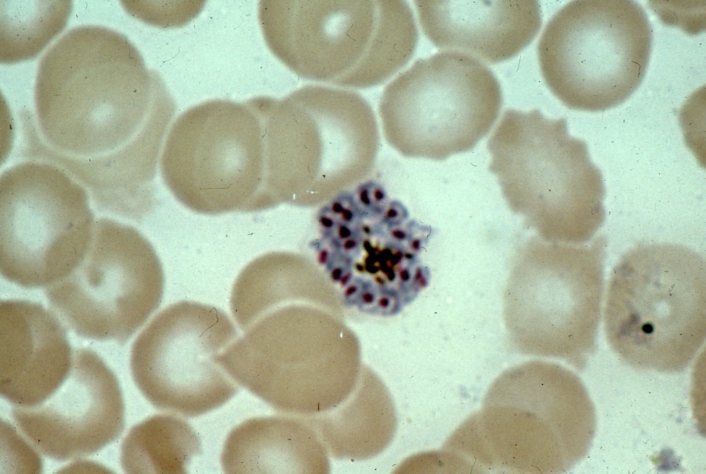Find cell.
Masks as SVG:
<instances>
[{
	"label": "cell",
	"mask_w": 706,
	"mask_h": 474,
	"mask_svg": "<svg viewBox=\"0 0 706 474\" xmlns=\"http://www.w3.org/2000/svg\"><path fill=\"white\" fill-rule=\"evenodd\" d=\"M123 8L132 16L158 26L180 25L190 21L201 8L199 6H163L158 1H122Z\"/></svg>",
	"instance_id": "7402d4cb"
},
{
	"label": "cell",
	"mask_w": 706,
	"mask_h": 474,
	"mask_svg": "<svg viewBox=\"0 0 706 474\" xmlns=\"http://www.w3.org/2000/svg\"><path fill=\"white\" fill-rule=\"evenodd\" d=\"M422 30L440 49L459 50L491 63L524 49L541 26L536 1H414Z\"/></svg>",
	"instance_id": "e0dca14e"
},
{
	"label": "cell",
	"mask_w": 706,
	"mask_h": 474,
	"mask_svg": "<svg viewBox=\"0 0 706 474\" xmlns=\"http://www.w3.org/2000/svg\"><path fill=\"white\" fill-rule=\"evenodd\" d=\"M502 105L498 81L470 54L441 52L415 61L382 92L386 141L402 155L443 161L472 150Z\"/></svg>",
	"instance_id": "8fae6325"
},
{
	"label": "cell",
	"mask_w": 706,
	"mask_h": 474,
	"mask_svg": "<svg viewBox=\"0 0 706 474\" xmlns=\"http://www.w3.org/2000/svg\"><path fill=\"white\" fill-rule=\"evenodd\" d=\"M94 223L85 187L60 167H10L0 178L1 276L27 289L56 283L84 257Z\"/></svg>",
	"instance_id": "7c38bea8"
},
{
	"label": "cell",
	"mask_w": 706,
	"mask_h": 474,
	"mask_svg": "<svg viewBox=\"0 0 706 474\" xmlns=\"http://www.w3.org/2000/svg\"><path fill=\"white\" fill-rule=\"evenodd\" d=\"M12 419L45 456L65 461L90 455L117 440L125 425L123 397L115 374L98 353L74 351L70 371L42 402L14 406Z\"/></svg>",
	"instance_id": "9a60e30c"
},
{
	"label": "cell",
	"mask_w": 706,
	"mask_h": 474,
	"mask_svg": "<svg viewBox=\"0 0 706 474\" xmlns=\"http://www.w3.org/2000/svg\"><path fill=\"white\" fill-rule=\"evenodd\" d=\"M652 30L637 2L576 0L557 11L538 43L542 76L565 106L588 112L616 107L641 83Z\"/></svg>",
	"instance_id": "ba28073f"
},
{
	"label": "cell",
	"mask_w": 706,
	"mask_h": 474,
	"mask_svg": "<svg viewBox=\"0 0 706 474\" xmlns=\"http://www.w3.org/2000/svg\"><path fill=\"white\" fill-rule=\"evenodd\" d=\"M36 124L23 118V154L56 165L95 202L152 196L176 105L122 34L99 25L70 30L41 58Z\"/></svg>",
	"instance_id": "6da1fadb"
},
{
	"label": "cell",
	"mask_w": 706,
	"mask_h": 474,
	"mask_svg": "<svg viewBox=\"0 0 706 474\" xmlns=\"http://www.w3.org/2000/svg\"><path fill=\"white\" fill-rule=\"evenodd\" d=\"M465 422L483 468L559 473L589 451L596 414L574 373L532 361L501 374L481 410Z\"/></svg>",
	"instance_id": "8992f818"
},
{
	"label": "cell",
	"mask_w": 706,
	"mask_h": 474,
	"mask_svg": "<svg viewBox=\"0 0 706 474\" xmlns=\"http://www.w3.org/2000/svg\"><path fill=\"white\" fill-rule=\"evenodd\" d=\"M607 342L627 364L684 370L706 334L704 257L672 243L638 245L613 269L604 311Z\"/></svg>",
	"instance_id": "5b68a950"
},
{
	"label": "cell",
	"mask_w": 706,
	"mask_h": 474,
	"mask_svg": "<svg viewBox=\"0 0 706 474\" xmlns=\"http://www.w3.org/2000/svg\"><path fill=\"white\" fill-rule=\"evenodd\" d=\"M606 240L587 245L532 240L519 251L505 292L514 347L580 366L596 348Z\"/></svg>",
	"instance_id": "52a82bcc"
},
{
	"label": "cell",
	"mask_w": 706,
	"mask_h": 474,
	"mask_svg": "<svg viewBox=\"0 0 706 474\" xmlns=\"http://www.w3.org/2000/svg\"><path fill=\"white\" fill-rule=\"evenodd\" d=\"M201 453V440L187 422L161 414L129 431L121 444V462L126 473H185Z\"/></svg>",
	"instance_id": "ffe728a7"
},
{
	"label": "cell",
	"mask_w": 706,
	"mask_h": 474,
	"mask_svg": "<svg viewBox=\"0 0 706 474\" xmlns=\"http://www.w3.org/2000/svg\"><path fill=\"white\" fill-rule=\"evenodd\" d=\"M489 170L510 209L541 240L581 245L605 218V189L586 143L565 118L507 110L487 141Z\"/></svg>",
	"instance_id": "277c9868"
},
{
	"label": "cell",
	"mask_w": 706,
	"mask_h": 474,
	"mask_svg": "<svg viewBox=\"0 0 706 474\" xmlns=\"http://www.w3.org/2000/svg\"><path fill=\"white\" fill-rule=\"evenodd\" d=\"M220 356L240 386L274 409L313 416L344 401L360 377L348 332L306 330L291 307H274L259 318Z\"/></svg>",
	"instance_id": "9c48e42d"
},
{
	"label": "cell",
	"mask_w": 706,
	"mask_h": 474,
	"mask_svg": "<svg viewBox=\"0 0 706 474\" xmlns=\"http://www.w3.org/2000/svg\"><path fill=\"white\" fill-rule=\"evenodd\" d=\"M0 393L18 406L45 400L63 382L74 352L57 315L26 300L0 305Z\"/></svg>",
	"instance_id": "2e32d148"
},
{
	"label": "cell",
	"mask_w": 706,
	"mask_h": 474,
	"mask_svg": "<svg viewBox=\"0 0 706 474\" xmlns=\"http://www.w3.org/2000/svg\"><path fill=\"white\" fill-rule=\"evenodd\" d=\"M268 209L332 199L364 179L379 133L367 101L352 90L303 86L261 110Z\"/></svg>",
	"instance_id": "7a4b0ae2"
},
{
	"label": "cell",
	"mask_w": 706,
	"mask_h": 474,
	"mask_svg": "<svg viewBox=\"0 0 706 474\" xmlns=\"http://www.w3.org/2000/svg\"><path fill=\"white\" fill-rule=\"evenodd\" d=\"M163 288L162 265L149 240L132 226L101 218L81 261L45 292L77 336L123 344L159 307Z\"/></svg>",
	"instance_id": "4fadbf2b"
},
{
	"label": "cell",
	"mask_w": 706,
	"mask_h": 474,
	"mask_svg": "<svg viewBox=\"0 0 706 474\" xmlns=\"http://www.w3.org/2000/svg\"><path fill=\"white\" fill-rule=\"evenodd\" d=\"M71 1L0 0V61L32 59L65 28Z\"/></svg>",
	"instance_id": "44dd1931"
},
{
	"label": "cell",
	"mask_w": 706,
	"mask_h": 474,
	"mask_svg": "<svg viewBox=\"0 0 706 474\" xmlns=\"http://www.w3.org/2000/svg\"><path fill=\"white\" fill-rule=\"evenodd\" d=\"M236 338L233 322L219 308L186 300L170 305L132 346L133 380L159 410L185 418L206 413L239 390L218 361Z\"/></svg>",
	"instance_id": "5bb4252c"
},
{
	"label": "cell",
	"mask_w": 706,
	"mask_h": 474,
	"mask_svg": "<svg viewBox=\"0 0 706 474\" xmlns=\"http://www.w3.org/2000/svg\"><path fill=\"white\" fill-rule=\"evenodd\" d=\"M160 169L174 198L196 213L263 211L265 148L256 99L209 101L183 112L168 134Z\"/></svg>",
	"instance_id": "30bf717a"
},
{
	"label": "cell",
	"mask_w": 706,
	"mask_h": 474,
	"mask_svg": "<svg viewBox=\"0 0 706 474\" xmlns=\"http://www.w3.org/2000/svg\"><path fill=\"white\" fill-rule=\"evenodd\" d=\"M259 19L272 52L306 80L364 89L410 60L418 32L403 0L261 1Z\"/></svg>",
	"instance_id": "3957f363"
},
{
	"label": "cell",
	"mask_w": 706,
	"mask_h": 474,
	"mask_svg": "<svg viewBox=\"0 0 706 474\" xmlns=\"http://www.w3.org/2000/svg\"><path fill=\"white\" fill-rule=\"evenodd\" d=\"M327 453L306 420L265 416L247 420L230 432L221 462L226 473H328Z\"/></svg>",
	"instance_id": "ac0fdd59"
},
{
	"label": "cell",
	"mask_w": 706,
	"mask_h": 474,
	"mask_svg": "<svg viewBox=\"0 0 706 474\" xmlns=\"http://www.w3.org/2000/svg\"><path fill=\"white\" fill-rule=\"evenodd\" d=\"M327 452L339 459L376 456L396 429L394 406L387 388L370 370L363 369L347 398L334 409L307 418Z\"/></svg>",
	"instance_id": "d6986e66"
}]
</instances>
